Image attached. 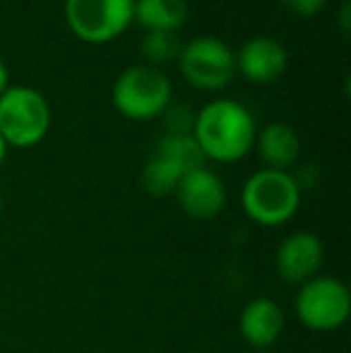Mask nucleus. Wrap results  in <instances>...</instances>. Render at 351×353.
Segmentation results:
<instances>
[{
	"mask_svg": "<svg viewBox=\"0 0 351 353\" xmlns=\"http://www.w3.org/2000/svg\"><path fill=\"white\" fill-rule=\"evenodd\" d=\"M255 118L248 108L236 99H212L195 113L192 137L200 144L207 161L234 163L253 152Z\"/></svg>",
	"mask_w": 351,
	"mask_h": 353,
	"instance_id": "nucleus-1",
	"label": "nucleus"
},
{
	"mask_svg": "<svg viewBox=\"0 0 351 353\" xmlns=\"http://www.w3.org/2000/svg\"><path fill=\"white\" fill-rule=\"evenodd\" d=\"M241 207L253 223L277 228L289 223L301 207V183L294 173L260 168L241 188Z\"/></svg>",
	"mask_w": 351,
	"mask_h": 353,
	"instance_id": "nucleus-2",
	"label": "nucleus"
},
{
	"mask_svg": "<svg viewBox=\"0 0 351 353\" xmlns=\"http://www.w3.org/2000/svg\"><path fill=\"white\" fill-rule=\"evenodd\" d=\"M111 103L128 121H154L171 106V79L147 63L130 65L113 82Z\"/></svg>",
	"mask_w": 351,
	"mask_h": 353,
	"instance_id": "nucleus-3",
	"label": "nucleus"
},
{
	"mask_svg": "<svg viewBox=\"0 0 351 353\" xmlns=\"http://www.w3.org/2000/svg\"><path fill=\"white\" fill-rule=\"evenodd\" d=\"M51 130V106L34 87L10 84L0 94V137L8 147L29 149Z\"/></svg>",
	"mask_w": 351,
	"mask_h": 353,
	"instance_id": "nucleus-4",
	"label": "nucleus"
},
{
	"mask_svg": "<svg viewBox=\"0 0 351 353\" xmlns=\"http://www.w3.org/2000/svg\"><path fill=\"white\" fill-rule=\"evenodd\" d=\"M294 312L310 332H334L347 325L351 315V293L337 276L318 274L301 283L294 298Z\"/></svg>",
	"mask_w": 351,
	"mask_h": 353,
	"instance_id": "nucleus-5",
	"label": "nucleus"
},
{
	"mask_svg": "<svg viewBox=\"0 0 351 353\" xmlns=\"http://www.w3.org/2000/svg\"><path fill=\"white\" fill-rule=\"evenodd\" d=\"M132 5L135 0H63V17L80 41L101 46L132 27Z\"/></svg>",
	"mask_w": 351,
	"mask_h": 353,
	"instance_id": "nucleus-6",
	"label": "nucleus"
},
{
	"mask_svg": "<svg viewBox=\"0 0 351 353\" xmlns=\"http://www.w3.org/2000/svg\"><path fill=\"white\" fill-rule=\"evenodd\" d=\"M178 65L190 87L200 92H221L236 77V53L217 37H195L183 43Z\"/></svg>",
	"mask_w": 351,
	"mask_h": 353,
	"instance_id": "nucleus-7",
	"label": "nucleus"
},
{
	"mask_svg": "<svg viewBox=\"0 0 351 353\" xmlns=\"http://www.w3.org/2000/svg\"><path fill=\"white\" fill-rule=\"evenodd\" d=\"M325 262V245L315 233L310 231H294L274 250V270L281 281L291 286L310 281L320 274Z\"/></svg>",
	"mask_w": 351,
	"mask_h": 353,
	"instance_id": "nucleus-8",
	"label": "nucleus"
},
{
	"mask_svg": "<svg viewBox=\"0 0 351 353\" xmlns=\"http://www.w3.org/2000/svg\"><path fill=\"white\" fill-rule=\"evenodd\" d=\"M176 200L181 210L195 221H212L226 207V185L212 168L202 166L185 173L176 188Z\"/></svg>",
	"mask_w": 351,
	"mask_h": 353,
	"instance_id": "nucleus-9",
	"label": "nucleus"
},
{
	"mask_svg": "<svg viewBox=\"0 0 351 353\" xmlns=\"http://www.w3.org/2000/svg\"><path fill=\"white\" fill-rule=\"evenodd\" d=\"M236 53V74L253 84L277 82L289 68V51L272 37H253Z\"/></svg>",
	"mask_w": 351,
	"mask_h": 353,
	"instance_id": "nucleus-10",
	"label": "nucleus"
},
{
	"mask_svg": "<svg viewBox=\"0 0 351 353\" xmlns=\"http://www.w3.org/2000/svg\"><path fill=\"white\" fill-rule=\"evenodd\" d=\"M284 310L279 303L267 296L248 301L239 315L241 339L250 346V351H267L270 346H274L284 334Z\"/></svg>",
	"mask_w": 351,
	"mask_h": 353,
	"instance_id": "nucleus-11",
	"label": "nucleus"
},
{
	"mask_svg": "<svg viewBox=\"0 0 351 353\" xmlns=\"http://www.w3.org/2000/svg\"><path fill=\"white\" fill-rule=\"evenodd\" d=\"M253 149H258V157L265 163V168L289 171L299 161L301 140L289 123L277 121V123H267L263 130H258Z\"/></svg>",
	"mask_w": 351,
	"mask_h": 353,
	"instance_id": "nucleus-12",
	"label": "nucleus"
},
{
	"mask_svg": "<svg viewBox=\"0 0 351 353\" xmlns=\"http://www.w3.org/2000/svg\"><path fill=\"white\" fill-rule=\"evenodd\" d=\"M188 0H135L132 24L145 32H178L188 22Z\"/></svg>",
	"mask_w": 351,
	"mask_h": 353,
	"instance_id": "nucleus-13",
	"label": "nucleus"
},
{
	"mask_svg": "<svg viewBox=\"0 0 351 353\" xmlns=\"http://www.w3.org/2000/svg\"><path fill=\"white\" fill-rule=\"evenodd\" d=\"M152 154L169 161L171 166H176L183 176L195 171V168L207 166V159L197 140L192 137V132H188V135H164L154 144V152Z\"/></svg>",
	"mask_w": 351,
	"mask_h": 353,
	"instance_id": "nucleus-14",
	"label": "nucleus"
},
{
	"mask_svg": "<svg viewBox=\"0 0 351 353\" xmlns=\"http://www.w3.org/2000/svg\"><path fill=\"white\" fill-rule=\"evenodd\" d=\"M181 178H183V173L178 171L176 166H171L169 161H164L161 157L152 154V157L147 159L145 168H142L140 183H142V188H145V192H150L152 197H166V195H174Z\"/></svg>",
	"mask_w": 351,
	"mask_h": 353,
	"instance_id": "nucleus-15",
	"label": "nucleus"
},
{
	"mask_svg": "<svg viewBox=\"0 0 351 353\" xmlns=\"http://www.w3.org/2000/svg\"><path fill=\"white\" fill-rule=\"evenodd\" d=\"M181 39H178V32H145L140 41V51L145 56L147 65H164V63L178 61L181 56Z\"/></svg>",
	"mask_w": 351,
	"mask_h": 353,
	"instance_id": "nucleus-16",
	"label": "nucleus"
},
{
	"mask_svg": "<svg viewBox=\"0 0 351 353\" xmlns=\"http://www.w3.org/2000/svg\"><path fill=\"white\" fill-rule=\"evenodd\" d=\"M166 116V135H188L192 132V123H195V113L190 106L181 103V106H169L164 111Z\"/></svg>",
	"mask_w": 351,
	"mask_h": 353,
	"instance_id": "nucleus-17",
	"label": "nucleus"
},
{
	"mask_svg": "<svg viewBox=\"0 0 351 353\" xmlns=\"http://www.w3.org/2000/svg\"><path fill=\"white\" fill-rule=\"evenodd\" d=\"M281 3L299 17H315L318 12H323L328 0H281Z\"/></svg>",
	"mask_w": 351,
	"mask_h": 353,
	"instance_id": "nucleus-18",
	"label": "nucleus"
},
{
	"mask_svg": "<svg viewBox=\"0 0 351 353\" xmlns=\"http://www.w3.org/2000/svg\"><path fill=\"white\" fill-rule=\"evenodd\" d=\"M8 87H10V70H8V65H5L3 58H0V94H3Z\"/></svg>",
	"mask_w": 351,
	"mask_h": 353,
	"instance_id": "nucleus-19",
	"label": "nucleus"
},
{
	"mask_svg": "<svg viewBox=\"0 0 351 353\" xmlns=\"http://www.w3.org/2000/svg\"><path fill=\"white\" fill-rule=\"evenodd\" d=\"M8 144H5V140H3V137H0V166H3V163H5V159H8Z\"/></svg>",
	"mask_w": 351,
	"mask_h": 353,
	"instance_id": "nucleus-20",
	"label": "nucleus"
},
{
	"mask_svg": "<svg viewBox=\"0 0 351 353\" xmlns=\"http://www.w3.org/2000/svg\"><path fill=\"white\" fill-rule=\"evenodd\" d=\"M3 205H5V202H3V192H0V216H3Z\"/></svg>",
	"mask_w": 351,
	"mask_h": 353,
	"instance_id": "nucleus-21",
	"label": "nucleus"
},
{
	"mask_svg": "<svg viewBox=\"0 0 351 353\" xmlns=\"http://www.w3.org/2000/svg\"><path fill=\"white\" fill-rule=\"evenodd\" d=\"M245 353H267V351H245Z\"/></svg>",
	"mask_w": 351,
	"mask_h": 353,
	"instance_id": "nucleus-22",
	"label": "nucleus"
}]
</instances>
